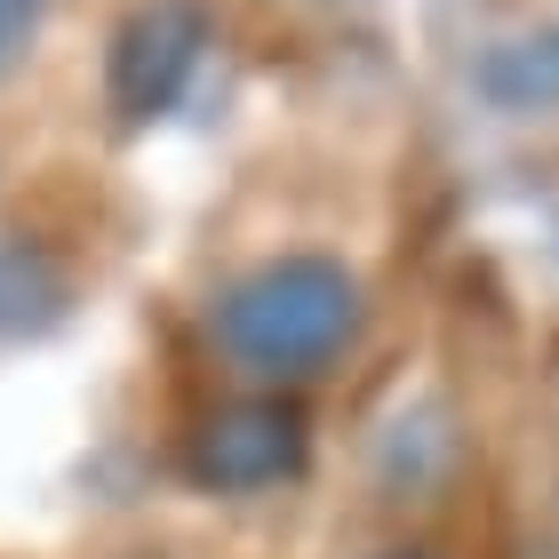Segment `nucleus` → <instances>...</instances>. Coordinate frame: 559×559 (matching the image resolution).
I'll return each instance as SVG.
<instances>
[{
    "label": "nucleus",
    "mask_w": 559,
    "mask_h": 559,
    "mask_svg": "<svg viewBox=\"0 0 559 559\" xmlns=\"http://www.w3.org/2000/svg\"><path fill=\"white\" fill-rule=\"evenodd\" d=\"M360 280H352L336 257H272L257 272H240L233 288L216 296L209 336L240 376L257 384H312L360 344Z\"/></svg>",
    "instance_id": "f257e3e1"
},
{
    "label": "nucleus",
    "mask_w": 559,
    "mask_h": 559,
    "mask_svg": "<svg viewBox=\"0 0 559 559\" xmlns=\"http://www.w3.org/2000/svg\"><path fill=\"white\" fill-rule=\"evenodd\" d=\"M200 48H209V16L192 0H144L129 24L112 33V112L120 120H152L185 96Z\"/></svg>",
    "instance_id": "f03ea898"
},
{
    "label": "nucleus",
    "mask_w": 559,
    "mask_h": 559,
    "mask_svg": "<svg viewBox=\"0 0 559 559\" xmlns=\"http://www.w3.org/2000/svg\"><path fill=\"white\" fill-rule=\"evenodd\" d=\"M192 472L216 496H264L304 472V416L288 400H233V408H216L200 424Z\"/></svg>",
    "instance_id": "7ed1b4c3"
},
{
    "label": "nucleus",
    "mask_w": 559,
    "mask_h": 559,
    "mask_svg": "<svg viewBox=\"0 0 559 559\" xmlns=\"http://www.w3.org/2000/svg\"><path fill=\"white\" fill-rule=\"evenodd\" d=\"M479 81H488V96L512 105V112H551L559 105V33H527L512 48H496Z\"/></svg>",
    "instance_id": "20e7f679"
},
{
    "label": "nucleus",
    "mask_w": 559,
    "mask_h": 559,
    "mask_svg": "<svg viewBox=\"0 0 559 559\" xmlns=\"http://www.w3.org/2000/svg\"><path fill=\"white\" fill-rule=\"evenodd\" d=\"M57 304H64L57 272H48L33 248L0 240V336H24V328H40L48 312H57Z\"/></svg>",
    "instance_id": "39448f33"
},
{
    "label": "nucleus",
    "mask_w": 559,
    "mask_h": 559,
    "mask_svg": "<svg viewBox=\"0 0 559 559\" xmlns=\"http://www.w3.org/2000/svg\"><path fill=\"white\" fill-rule=\"evenodd\" d=\"M40 33V0H0V72H9Z\"/></svg>",
    "instance_id": "423d86ee"
},
{
    "label": "nucleus",
    "mask_w": 559,
    "mask_h": 559,
    "mask_svg": "<svg viewBox=\"0 0 559 559\" xmlns=\"http://www.w3.org/2000/svg\"><path fill=\"white\" fill-rule=\"evenodd\" d=\"M392 559H424V551H392Z\"/></svg>",
    "instance_id": "0eeeda50"
}]
</instances>
